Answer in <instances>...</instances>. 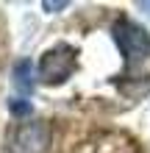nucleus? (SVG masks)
Masks as SVG:
<instances>
[{
  "label": "nucleus",
  "mask_w": 150,
  "mask_h": 153,
  "mask_svg": "<svg viewBox=\"0 0 150 153\" xmlns=\"http://www.w3.org/2000/svg\"><path fill=\"white\" fill-rule=\"evenodd\" d=\"M111 33H114V42H117V48H120V53H122V59H125L128 67H136V64H142V61L150 59V33L142 25L120 17V20L114 22Z\"/></svg>",
  "instance_id": "f257e3e1"
},
{
  "label": "nucleus",
  "mask_w": 150,
  "mask_h": 153,
  "mask_svg": "<svg viewBox=\"0 0 150 153\" xmlns=\"http://www.w3.org/2000/svg\"><path fill=\"white\" fill-rule=\"evenodd\" d=\"M78 67V50L72 45H56L39 59V81L42 84H64Z\"/></svg>",
  "instance_id": "f03ea898"
},
{
  "label": "nucleus",
  "mask_w": 150,
  "mask_h": 153,
  "mask_svg": "<svg viewBox=\"0 0 150 153\" xmlns=\"http://www.w3.org/2000/svg\"><path fill=\"white\" fill-rule=\"evenodd\" d=\"M50 145V123L28 120L20 123L8 139V153H45Z\"/></svg>",
  "instance_id": "7ed1b4c3"
},
{
  "label": "nucleus",
  "mask_w": 150,
  "mask_h": 153,
  "mask_svg": "<svg viewBox=\"0 0 150 153\" xmlns=\"http://www.w3.org/2000/svg\"><path fill=\"white\" fill-rule=\"evenodd\" d=\"M33 61L31 59H20L14 64V89L22 95H31L33 92Z\"/></svg>",
  "instance_id": "20e7f679"
},
{
  "label": "nucleus",
  "mask_w": 150,
  "mask_h": 153,
  "mask_svg": "<svg viewBox=\"0 0 150 153\" xmlns=\"http://www.w3.org/2000/svg\"><path fill=\"white\" fill-rule=\"evenodd\" d=\"M8 111L14 117H28L31 114V100H25V97H14V100H8Z\"/></svg>",
  "instance_id": "39448f33"
},
{
  "label": "nucleus",
  "mask_w": 150,
  "mask_h": 153,
  "mask_svg": "<svg viewBox=\"0 0 150 153\" xmlns=\"http://www.w3.org/2000/svg\"><path fill=\"white\" fill-rule=\"evenodd\" d=\"M67 3H64V0H61V3H45V8H47V11H56V8H64Z\"/></svg>",
  "instance_id": "423d86ee"
},
{
  "label": "nucleus",
  "mask_w": 150,
  "mask_h": 153,
  "mask_svg": "<svg viewBox=\"0 0 150 153\" xmlns=\"http://www.w3.org/2000/svg\"><path fill=\"white\" fill-rule=\"evenodd\" d=\"M142 8H145V11H150V3H142Z\"/></svg>",
  "instance_id": "0eeeda50"
}]
</instances>
